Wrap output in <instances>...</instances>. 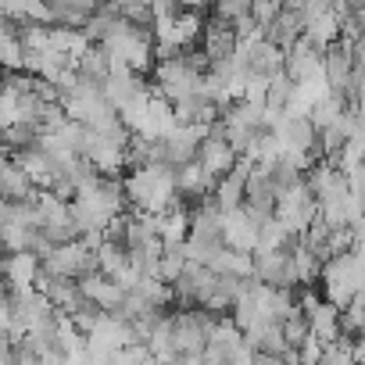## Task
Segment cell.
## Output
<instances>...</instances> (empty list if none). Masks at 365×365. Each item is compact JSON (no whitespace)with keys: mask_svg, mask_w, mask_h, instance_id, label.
<instances>
[{"mask_svg":"<svg viewBox=\"0 0 365 365\" xmlns=\"http://www.w3.org/2000/svg\"><path fill=\"white\" fill-rule=\"evenodd\" d=\"M315 219H319V205H315V197H312V190H308V182L287 190V194L279 197V205H276V222H279L290 237H297V240L308 233V226H312Z\"/></svg>","mask_w":365,"mask_h":365,"instance_id":"6da1fadb","label":"cell"},{"mask_svg":"<svg viewBox=\"0 0 365 365\" xmlns=\"http://www.w3.org/2000/svg\"><path fill=\"white\" fill-rule=\"evenodd\" d=\"M240 158H237V150L230 147V140H226V129H222V118L219 122H212L208 129H205V140H201V150H197V165L219 182L222 175H230L233 172V165H237Z\"/></svg>","mask_w":365,"mask_h":365,"instance_id":"7a4b0ae2","label":"cell"},{"mask_svg":"<svg viewBox=\"0 0 365 365\" xmlns=\"http://www.w3.org/2000/svg\"><path fill=\"white\" fill-rule=\"evenodd\" d=\"M304 182L315 197V205H333L340 197H347V182H344V172L333 165V161H315L308 172H304Z\"/></svg>","mask_w":365,"mask_h":365,"instance_id":"3957f363","label":"cell"},{"mask_svg":"<svg viewBox=\"0 0 365 365\" xmlns=\"http://www.w3.org/2000/svg\"><path fill=\"white\" fill-rule=\"evenodd\" d=\"M172 187H175V201H179L182 208H194V205H201V201H208V197L215 194V179L194 161V165H187V168L175 172Z\"/></svg>","mask_w":365,"mask_h":365,"instance_id":"277c9868","label":"cell"},{"mask_svg":"<svg viewBox=\"0 0 365 365\" xmlns=\"http://www.w3.org/2000/svg\"><path fill=\"white\" fill-rule=\"evenodd\" d=\"M36 194L40 190L33 187V179L26 175V168L11 154H0V201L4 205H26Z\"/></svg>","mask_w":365,"mask_h":365,"instance_id":"5b68a950","label":"cell"},{"mask_svg":"<svg viewBox=\"0 0 365 365\" xmlns=\"http://www.w3.org/2000/svg\"><path fill=\"white\" fill-rule=\"evenodd\" d=\"M247 175H251V161H247V158H240V161L233 165V172H230V175H222V179L215 182L212 201L222 208V215H226V212L244 208V187H247Z\"/></svg>","mask_w":365,"mask_h":365,"instance_id":"8992f818","label":"cell"},{"mask_svg":"<svg viewBox=\"0 0 365 365\" xmlns=\"http://www.w3.org/2000/svg\"><path fill=\"white\" fill-rule=\"evenodd\" d=\"M222 240H226V247H230V251H237V255H255V251H258V226L247 219V212H244V208L226 212Z\"/></svg>","mask_w":365,"mask_h":365,"instance_id":"52a82bcc","label":"cell"},{"mask_svg":"<svg viewBox=\"0 0 365 365\" xmlns=\"http://www.w3.org/2000/svg\"><path fill=\"white\" fill-rule=\"evenodd\" d=\"M79 290H83V297H86L90 304H97V308L108 312V315H118L122 304H125V290H122L118 283H111L108 276H101V272L79 279Z\"/></svg>","mask_w":365,"mask_h":365,"instance_id":"ba28073f","label":"cell"},{"mask_svg":"<svg viewBox=\"0 0 365 365\" xmlns=\"http://www.w3.org/2000/svg\"><path fill=\"white\" fill-rule=\"evenodd\" d=\"M304 312H308V326H312V340H315V344L329 347V344L340 340V308H336V304H329V301L322 297V301H315V304L304 308Z\"/></svg>","mask_w":365,"mask_h":365,"instance_id":"9c48e42d","label":"cell"},{"mask_svg":"<svg viewBox=\"0 0 365 365\" xmlns=\"http://www.w3.org/2000/svg\"><path fill=\"white\" fill-rule=\"evenodd\" d=\"M187 265H190L187 244H182V247H165V251H161V262H158V283L172 287V283L182 276V269H187Z\"/></svg>","mask_w":365,"mask_h":365,"instance_id":"30bf717a","label":"cell"},{"mask_svg":"<svg viewBox=\"0 0 365 365\" xmlns=\"http://www.w3.org/2000/svg\"><path fill=\"white\" fill-rule=\"evenodd\" d=\"M283 336H287L290 351H297V347H304V344L312 340V326H308V312H304V308L294 304V312H290L287 322H283Z\"/></svg>","mask_w":365,"mask_h":365,"instance_id":"8fae6325","label":"cell"},{"mask_svg":"<svg viewBox=\"0 0 365 365\" xmlns=\"http://www.w3.org/2000/svg\"><path fill=\"white\" fill-rule=\"evenodd\" d=\"M11 294L0 287V340H11Z\"/></svg>","mask_w":365,"mask_h":365,"instance_id":"7c38bea8","label":"cell"}]
</instances>
